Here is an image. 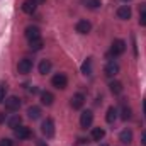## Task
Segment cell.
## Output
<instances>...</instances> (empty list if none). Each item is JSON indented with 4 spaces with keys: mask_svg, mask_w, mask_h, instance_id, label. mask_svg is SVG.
<instances>
[{
    "mask_svg": "<svg viewBox=\"0 0 146 146\" xmlns=\"http://www.w3.org/2000/svg\"><path fill=\"white\" fill-rule=\"evenodd\" d=\"M99 146H107V145H99Z\"/></svg>",
    "mask_w": 146,
    "mask_h": 146,
    "instance_id": "36",
    "label": "cell"
},
{
    "mask_svg": "<svg viewBox=\"0 0 146 146\" xmlns=\"http://www.w3.org/2000/svg\"><path fill=\"white\" fill-rule=\"evenodd\" d=\"M31 70H33V60L22 58V60L19 61V65H17V72L21 73V75H27Z\"/></svg>",
    "mask_w": 146,
    "mask_h": 146,
    "instance_id": "4",
    "label": "cell"
},
{
    "mask_svg": "<svg viewBox=\"0 0 146 146\" xmlns=\"http://www.w3.org/2000/svg\"><path fill=\"white\" fill-rule=\"evenodd\" d=\"M41 131H42V134L46 138H53L54 136V122H53V119H46L42 122V126H41Z\"/></svg>",
    "mask_w": 146,
    "mask_h": 146,
    "instance_id": "3",
    "label": "cell"
},
{
    "mask_svg": "<svg viewBox=\"0 0 146 146\" xmlns=\"http://www.w3.org/2000/svg\"><path fill=\"white\" fill-rule=\"evenodd\" d=\"M53 100H54V95H53L51 92H42V94H41V102H42V106H51Z\"/></svg>",
    "mask_w": 146,
    "mask_h": 146,
    "instance_id": "16",
    "label": "cell"
},
{
    "mask_svg": "<svg viewBox=\"0 0 146 146\" xmlns=\"http://www.w3.org/2000/svg\"><path fill=\"white\" fill-rule=\"evenodd\" d=\"M141 143H143V145L146 146V131L143 133V134H141Z\"/></svg>",
    "mask_w": 146,
    "mask_h": 146,
    "instance_id": "30",
    "label": "cell"
},
{
    "mask_svg": "<svg viewBox=\"0 0 146 146\" xmlns=\"http://www.w3.org/2000/svg\"><path fill=\"white\" fill-rule=\"evenodd\" d=\"M42 46H44V42H42L41 37H39V39H33V41H29V48H31L33 51H39V49H42Z\"/></svg>",
    "mask_w": 146,
    "mask_h": 146,
    "instance_id": "23",
    "label": "cell"
},
{
    "mask_svg": "<svg viewBox=\"0 0 146 146\" xmlns=\"http://www.w3.org/2000/svg\"><path fill=\"white\" fill-rule=\"evenodd\" d=\"M122 119H124V121L131 119V109H129L126 104H122Z\"/></svg>",
    "mask_w": 146,
    "mask_h": 146,
    "instance_id": "25",
    "label": "cell"
},
{
    "mask_svg": "<svg viewBox=\"0 0 146 146\" xmlns=\"http://www.w3.org/2000/svg\"><path fill=\"white\" fill-rule=\"evenodd\" d=\"M109 88H110V92H112L114 95H119V94L122 92V83H121V82H110Z\"/></svg>",
    "mask_w": 146,
    "mask_h": 146,
    "instance_id": "22",
    "label": "cell"
},
{
    "mask_svg": "<svg viewBox=\"0 0 146 146\" xmlns=\"http://www.w3.org/2000/svg\"><path fill=\"white\" fill-rule=\"evenodd\" d=\"M143 109H145V115H146V99H145V102H143Z\"/></svg>",
    "mask_w": 146,
    "mask_h": 146,
    "instance_id": "35",
    "label": "cell"
},
{
    "mask_svg": "<svg viewBox=\"0 0 146 146\" xmlns=\"http://www.w3.org/2000/svg\"><path fill=\"white\" fill-rule=\"evenodd\" d=\"M117 17L119 19H129L131 17V9H129V5H122V7H119L117 9Z\"/></svg>",
    "mask_w": 146,
    "mask_h": 146,
    "instance_id": "14",
    "label": "cell"
},
{
    "mask_svg": "<svg viewBox=\"0 0 146 146\" xmlns=\"http://www.w3.org/2000/svg\"><path fill=\"white\" fill-rule=\"evenodd\" d=\"M0 146H12V141L9 138H3V139H0Z\"/></svg>",
    "mask_w": 146,
    "mask_h": 146,
    "instance_id": "26",
    "label": "cell"
},
{
    "mask_svg": "<svg viewBox=\"0 0 146 146\" xmlns=\"http://www.w3.org/2000/svg\"><path fill=\"white\" fill-rule=\"evenodd\" d=\"M117 119V109L115 107H109L107 109V115H106V121L109 124H114V121Z\"/></svg>",
    "mask_w": 146,
    "mask_h": 146,
    "instance_id": "19",
    "label": "cell"
},
{
    "mask_svg": "<svg viewBox=\"0 0 146 146\" xmlns=\"http://www.w3.org/2000/svg\"><path fill=\"white\" fill-rule=\"evenodd\" d=\"M31 94H37V87H33L31 88Z\"/></svg>",
    "mask_w": 146,
    "mask_h": 146,
    "instance_id": "34",
    "label": "cell"
},
{
    "mask_svg": "<svg viewBox=\"0 0 146 146\" xmlns=\"http://www.w3.org/2000/svg\"><path fill=\"white\" fill-rule=\"evenodd\" d=\"M49 70H51V61L49 60H42L39 63V73L41 75H46V73H49Z\"/></svg>",
    "mask_w": 146,
    "mask_h": 146,
    "instance_id": "21",
    "label": "cell"
},
{
    "mask_svg": "<svg viewBox=\"0 0 146 146\" xmlns=\"http://www.w3.org/2000/svg\"><path fill=\"white\" fill-rule=\"evenodd\" d=\"M139 14H146V3L139 5Z\"/></svg>",
    "mask_w": 146,
    "mask_h": 146,
    "instance_id": "29",
    "label": "cell"
},
{
    "mask_svg": "<svg viewBox=\"0 0 146 146\" xmlns=\"http://www.w3.org/2000/svg\"><path fill=\"white\" fill-rule=\"evenodd\" d=\"M104 73H106L107 76H115V75L119 73V65H117L115 61H109V63L106 65V68H104Z\"/></svg>",
    "mask_w": 146,
    "mask_h": 146,
    "instance_id": "9",
    "label": "cell"
},
{
    "mask_svg": "<svg viewBox=\"0 0 146 146\" xmlns=\"http://www.w3.org/2000/svg\"><path fill=\"white\" fill-rule=\"evenodd\" d=\"M139 24L146 26V14H139Z\"/></svg>",
    "mask_w": 146,
    "mask_h": 146,
    "instance_id": "28",
    "label": "cell"
},
{
    "mask_svg": "<svg viewBox=\"0 0 146 146\" xmlns=\"http://www.w3.org/2000/svg\"><path fill=\"white\" fill-rule=\"evenodd\" d=\"M92 122H94V114H92V110H85V112L80 115V126H82L83 129H87V127L92 126Z\"/></svg>",
    "mask_w": 146,
    "mask_h": 146,
    "instance_id": "5",
    "label": "cell"
},
{
    "mask_svg": "<svg viewBox=\"0 0 146 146\" xmlns=\"http://www.w3.org/2000/svg\"><path fill=\"white\" fill-rule=\"evenodd\" d=\"M26 37H27L29 41H33V39H39V37H41V31H39V27H36V26H29V27H26Z\"/></svg>",
    "mask_w": 146,
    "mask_h": 146,
    "instance_id": "8",
    "label": "cell"
},
{
    "mask_svg": "<svg viewBox=\"0 0 146 146\" xmlns=\"http://www.w3.org/2000/svg\"><path fill=\"white\" fill-rule=\"evenodd\" d=\"M122 2H129V0H122Z\"/></svg>",
    "mask_w": 146,
    "mask_h": 146,
    "instance_id": "37",
    "label": "cell"
},
{
    "mask_svg": "<svg viewBox=\"0 0 146 146\" xmlns=\"http://www.w3.org/2000/svg\"><path fill=\"white\" fill-rule=\"evenodd\" d=\"M36 145H37V146H48V145H44V143H42L41 139H37V141H36Z\"/></svg>",
    "mask_w": 146,
    "mask_h": 146,
    "instance_id": "33",
    "label": "cell"
},
{
    "mask_svg": "<svg viewBox=\"0 0 146 146\" xmlns=\"http://www.w3.org/2000/svg\"><path fill=\"white\" fill-rule=\"evenodd\" d=\"M5 102V109L7 110H12V112H15V110H19V107H21V100L17 99V97H9V99H5L3 100Z\"/></svg>",
    "mask_w": 146,
    "mask_h": 146,
    "instance_id": "6",
    "label": "cell"
},
{
    "mask_svg": "<svg viewBox=\"0 0 146 146\" xmlns=\"http://www.w3.org/2000/svg\"><path fill=\"white\" fill-rule=\"evenodd\" d=\"M83 104H85V97L82 94H75L72 97V107L73 109H82Z\"/></svg>",
    "mask_w": 146,
    "mask_h": 146,
    "instance_id": "13",
    "label": "cell"
},
{
    "mask_svg": "<svg viewBox=\"0 0 146 146\" xmlns=\"http://www.w3.org/2000/svg\"><path fill=\"white\" fill-rule=\"evenodd\" d=\"M51 83H53V87H56V88H66V85H68V78H66V75L65 73H56L54 76H53V80H51Z\"/></svg>",
    "mask_w": 146,
    "mask_h": 146,
    "instance_id": "2",
    "label": "cell"
},
{
    "mask_svg": "<svg viewBox=\"0 0 146 146\" xmlns=\"http://www.w3.org/2000/svg\"><path fill=\"white\" fill-rule=\"evenodd\" d=\"M94 72V65H92V58H88L87 61H83V65H82V73L85 75V76H90Z\"/></svg>",
    "mask_w": 146,
    "mask_h": 146,
    "instance_id": "15",
    "label": "cell"
},
{
    "mask_svg": "<svg viewBox=\"0 0 146 146\" xmlns=\"http://www.w3.org/2000/svg\"><path fill=\"white\" fill-rule=\"evenodd\" d=\"M14 131H15V136H17L19 139H27V138L31 136V131H29V127H26V126H19V127H15Z\"/></svg>",
    "mask_w": 146,
    "mask_h": 146,
    "instance_id": "11",
    "label": "cell"
},
{
    "mask_svg": "<svg viewBox=\"0 0 146 146\" xmlns=\"http://www.w3.org/2000/svg\"><path fill=\"white\" fill-rule=\"evenodd\" d=\"M75 29H76V33H80V34H88L90 29H92V24H90L88 21H78Z\"/></svg>",
    "mask_w": 146,
    "mask_h": 146,
    "instance_id": "7",
    "label": "cell"
},
{
    "mask_svg": "<svg viewBox=\"0 0 146 146\" xmlns=\"http://www.w3.org/2000/svg\"><path fill=\"white\" fill-rule=\"evenodd\" d=\"M27 115H29L33 121H36V119L41 117V109H39L37 106H33V107H29V109H27Z\"/></svg>",
    "mask_w": 146,
    "mask_h": 146,
    "instance_id": "18",
    "label": "cell"
},
{
    "mask_svg": "<svg viewBox=\"0 0 146 146\" xmlns=\"http://www.w3.org/2000/svg\"><path fill=\"white\" fill-rule=\"evenodd\" d=\"M104 136H106V131L102 127H95L92 131V139L94 141H100V139H104Z\"/></svg>",
    "mask_w": 146,
    "mask_h": 146,
    "instance_id": "20",
    "label": "cell"
},
{
    "mask_svg": "<svg viewBox=\"0 0 146 146\" xmlns=\"http://www.w3.org/2000/svg\"><path fill=\"white\" fill-rule=\"evenodd\" d=\"M119 141L124 143V145L133 143V131H131V129H124V131H121V134H119Z\"/></svg>",
    "mask_w": 146,
    "mask_h": 146,
    "instance_id": "12",
    "label": "cell"
},
{
    "mask_svg": "<svg viewBox=\"0 0 146 146\" xmlns=\"http://www.w3.org/2000/svg\"><path fill=\"white\" fill-rule=\"evenodd\" d=\"M36 7L37 5L33 2V0H26V2L22 3V10H24L26 14H33V12L36 10Z\"/></svg>",
    "mask_w": 146,
    "mask_h": 146,
    "instance_id": "17",
    "label": "cell"
},
{
    "mask_svg": "<svg viewBox=\"0 0 146 146\" xmlns=\"http://www.w3.org/2000/svg\"><path fill=\"white\" fill-rule=\"evenodd\" d=\"M33 2H34V3H36V5H41V3H44V2H46V0H33Z\"/></svg>",
    "mask_w": 146,
    "mask_h": 146,
    "instance_id": "32",
    "label": "cell"
},
{
    "mask_svg": "<svg viewBox=\"0 0 146 146\" xmlns=\"http://www.w3.org/2000/svg\"><path fill=\"white\" fill-rule=\"evenodd\" d=\"M21 122H22V117H21L19 114H12L10 117H7V126H9L10 129L19 127V126H21Z\"/></svg>",
    "mask_w": 146,
    "mask_h": 146,
    "instance_id": "10",
    "label": "cell"
},
{
    "mask_svg": "<svg viewBox=\"0 0 146 146\" xmlns=\"http://www.w3.org/2000/svg\"><path fill=\"white\" fill-rule=\"evenodd\" d=\"M5 88L7 87H0V104L5 100Z\"/></svg>",
    "mask_w": 146,
    "mask_h": 146,
    "instance_id": "27",
    "label": "cell"
},
{
    "mask_svg": "<svg viewBox=\"0 0 146 146\" xmlns=\"http://www.w3.org/2000/svg\"><path fill=\"white\" fill-rule=\"evenodd\" d=\"M3 121H5V114H3V112H0V124H2Z\"/></svg>",
    "mask_w": 146,
    "mask_h": 146,
    "instance_id": "31",
    "label": "cell"
},
{
    "mask_svg": "<svg viewBox=\"0 0 146 146\" xmlns=\"http://www.w3.org/2000/svg\"><path fill=\"white\" fill-rule=\"evenodd\" d=\"M124 51H126V42H124L122 39H115V41L112 42L109 56H121Z\"/></svg>",
    "mask_w": 146,
    "mask_h": 146,
    "instance_id": "1",
    "label": "cell"
},
{
    "mask_svg": "<svg viewBox=\"0 0 146 146\" xmlns=\"http://www.w3.org/2000/svg\"><path fill=\"white\" fill-rule=\"evenodd\" d=\"M82 3H83L87 9H92V10H95V9L100 7V0H82Z\"/></svg>",
    "mask_w": 146,
    "mask_h": 146,
    "instance_id": "24",
    "label": "cell"
}]
</instances>
